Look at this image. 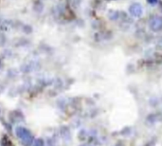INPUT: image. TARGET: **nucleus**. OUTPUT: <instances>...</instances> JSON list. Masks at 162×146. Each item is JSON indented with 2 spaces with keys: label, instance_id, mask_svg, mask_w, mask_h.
Wrapping results in <instances>:
<instances>
[{
  "label": "nucleus",
  "instance_id": "nucleus-4",
  "mask_svg": "<svg viewBox=\"0 0 162 146\" xmlns=\"http://www.w3.org/2000/svg\"><path fill=\"white\" fill-rule=\"evenodd\" d=\"M33 146H44V141L41 140V138H38L33 141Z\"/></svg>",
  "mask_w": 162,
  "mask_h": 146
},
{
  "label": "nucleus",
  "instance_id": "nucleus-5",
  "mask_svg": "<svg viewBox=\"0 0 162 146\" xmlns=\"http://www.w3.org/2000/svg\"><path fill=\"white\" fill-rule=\"evenodd\" d=\"M147 2L149 3V4H150L151 6H154V5L157 4L158 0H147Z\"/></svg>",
  "mask_w": 162,
  "mask_h": 146
},
{
  "label": "nucleus",
  "instance_id": "nucleus-3",
  "mask_svg": "<svg viewBox=\"0 0 162 146\" xmlns=\"http://www.w3.org/2000/svg\"><path fill=\"white\" fill-rule=\"evenodd\" d=\"M130 14L136 18H139L143 14V8L139 3H133L129 7Z\"/></svg>",
  "mask_w": 162,
  "mask_h": 146
},
{
  "label": "nucleus",
  "instance_id": "nucleus-2",
  "mask_svg": "<svg viewBox=\"0 0 162 146\" xmlns=\"http://www.w3.org/2000/svg\"><path fill=\"white\" fill-rule=\"evenodd\" d=\"M149 29L154 32H159L162 30V16L154 15L149 19Z\"/></svg>",
  "mask_w": 162,
  "mask_h": 146
},
{
  "label": "nucleus",
  "instance_id": "nucleus-1",
  "mask_svg": "<svg viewBox=\"0 0 162 146\" xmlns=\"http://www.w3.org/2000/svg\"><path fill=\"white\" fill-rule=\"evenodd\" d=\"M15 134L17 136V138L21 141V143L24 146H30L33 144L34 138L32 134V132L30 130H27L25 127H17L15 129Z\"/></svg>",
  "mask_w": 162,
  "mask_h": 146
},
{
  "label": "nucleus",
  "instance_id": "nucleus-6",
  "mask_svg": "<svg viewBox=\"0 0 162 146\" xmlns=\"http://www.w3.org/2000/svg\"><path fill=\"white\" fill-rule=\"evenodd\" d=\"M82 146H89V145H82Z\"/></svg>",
  "mask_w": 162,
  "mask_h": 146
}]
</instances>
